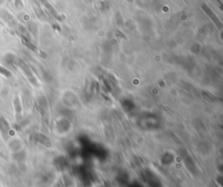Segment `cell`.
I'll return each instance as SVG.
<instances>
[{"mask_svg":"<svg viewBox=\"0 0 223 187\" xmlns=\"http://www.w3.org/2000/svg\"><path fill=\"white\" fill-rule=\"evenodd\" d=\"M10 125L9 123L7 122L5 118L0 117V132L2 133V135L4 137H7L8 134H9V132H10Z\"/></svg>","mask_w":223,"mask_h":187,"instance_id":"obj_1","label":"cell"},{"mask_svg":"<svg viewBox=\"0 0 223 187\" xmlns=\"http://www.w3.org/2000/svg\"><path fill=\"white\" fill-rule=\"evenodd\" d=\"M14 108H15V111H16L17 113H20L21 112L22 107H21V104H20V101H19V98L18 97H16L14 99Z\"/></svg>","mask_w":223,"mask_h":187,"instance_id":"obj_7","label":"cell"},{"mask_svg":"<svg viewBox=\"0 0 223 187\" xmlns=\"http://www.w3.org/2000/svg\"><path fill=\"white\" fill-rule=\"evenodd\" d=\"M4 62L6 65H9L11 67L15 66V64L17 62L16 59V56L13 53H7V54L4 57Z\"/></svg>","mask_w":223,"mask_h":187,"instance_id":"obj_2","label":"cell"},{"mask_svg":"<svg viewBox=\"0 0 223 187\" xmlns=\"http://www.w3.org/2000/svg\"><path fill=\"white\" fill-rule=\"evenodd\" d=\"M0 75H2L5 78H10V77H12V72L6 67L0 65Z\"/></svg>","mask_w":223,"mask_h":187,"instance_id":"obj_5","label":"cell"},{"mask_svg":"<svg viewBox=\"0 0 223 187\" xmlns=\"http://www.w3.org/2000/svg\"><path fill=\"white\" fill-rule=\"evenodd\" d=\"M15 5H16V7H18V8H19V5L22 7L23 4H22L21 0H15Z\"/></svg>","mask_w":223,"mask_h":187,"instance_id":"obj_8","label":"cell"},{"mask_svg":"<svg viewBox=\"0 0 223 187\" xmlns=\"http://www.w3.org/2000/svg\"><path fill=\"white\" fill-rule=\"evenodd\" d=\"M10 148L12 149L13 151H19V148H20V142L18 140H13L10 143Z\"/></svg>","mask_w":223,"mask_h":187,"instance_id":"obj_6","label":"cell"},{"mask_svg":"<svg viewBox=\"0 0 223 187\" xmlns=\"http://www.w3.org/2000/svg\"><path fill=\"white\" fill-rule=\"evenodd\" d=\"M12 157L15 161H17L18 163H21L25 160V157H26V152L23 150H20V151H14V153L12 154Z\"/></svg>","mask_w":223,"mask_h":187,"instance_id":"obj_3","label":"cell"},{"mask_svg":"<svg viewBox=\"0 0 223 187\" xmlns=\"http://www.w3.org/2000/svg\"><path fill=\"white\" fill-rule=\"evenodd\" d=\"M202 7V9L205 11L207 14H208V16L210 17V18H213V20L214 21V23H216V24H221V21L218 19V18L216 17V15L214 13V12H212V10L209 8V7H207V6L206 5H203L201 6Z\"/></svg>","mask_w":223,"mask_h":187,"instance_id":"obj_4","label":"cell"},{"mask_svg":"<svg viewBox=\"0 0 223 187\" xmlns=\"http://www.w3.org/2000/svg\"><path fill=\"white\" fill-rule=\"evenodd\" d=\"M4 2H5V0H0V5H3V4H4Z\"/></svg>","mask_w":223,"mask_h":187,"instance_id":"obj_9","label":"cell"},{"mask_svg":"<svg viewBox=\"0 0 223 187\" xmlns=\"http://www.w3.org/2000/svg\"><path fill=\"white\" fill-rule=\"evenodd\" d=\"M89 1H92V0H89Z\"/></svg>","mask_w":223,"mask_h":187,"instance_id":"obj_10","label":"cell"}]
</instances>
